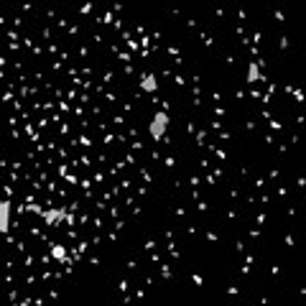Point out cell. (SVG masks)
Segmentation results:
<instances>
[{"instance_id": "cell-5", "label": "cell", "mask_w": 306, "mask_h": 306, "mask_svg": "<svg viewBox=\"0 0 306 306\" xmlns=\"http://www.w3.org/2000/svg\"><path fill=\"white\" fill-rule=\"evenodd\" d=\"M156 87L158 84H156V77H153V74H146L143 77V90L146 92H156Z\"/></svg>"}, {"instance_id": "cell-7", "label": "cell", "mask_w": 306, "mask_h": 306, "mask_svg": "<svg viewBox=\"0 0 306 306\" xmlns=\"http://www.w3.org/2000/svg\"><path fill=\"white\" fill-rule=\"evenodd\" d=\"M115 306H123V304H115Z\"/></svg>"}, {"instance_id": "cell-1", "label": "cell", "mask_w": 306, "mask_h": 306, "mask_svg": "<svg viewBox=\"0 0 306 306\" xmlns=\"http://www.w3.org/2000/svg\"><path fill=\"white\" fill-rule=\"evenodd\" d=\"M166 130H168V113L158 110V113H153L151 123H148V133L153 141H161L166 136Z\"/></svg>"}, {"instance_id": "cell-3", "label": "cell", "mask_w": 306, "mask_h": 306, "mask_svg": "<svg viewBox=\"0 0 306 306\" xmlns=\"http://www.w3.org/2000/svg\"><path fill=\"white\" fill-rule=\"evenodd\" d=\"M41 217H43V222H46V225H59V222L64 220V217H67V212L59 209V207H54V209H46Z\"/></svg>"}, {"instance_id": "cell-4", "label": "cell", "mask_w": 306, "mask_h": 306, "mask_svg": "<svg viewBox=\"0 0 306 306\" xmlns=\"http://www.w3.org/2000/svg\"><path fill=\"white\" fill-rule=\"evenodd\" d=\"M258 79H260V67H258V61H250V64H248L245 82H258Z\"/></svg>"}, {"instance_id": "cell-6", "label": "cell", "mask_w": 306, "mask_h": 306, "mask_svg": "<svg viewBox=\"0 0 306 306\" xmlns=\"http://www.w3.org/2000/svg\"><path fill=\"white\" fill-rule=\"evenodd\" d=\"M51 255H54L56 260H67V250H64L61 245H54V248H51Z\"/></svg>"}, {"instance_id": "cell-2", "label": "cell", "mask_w": 306, "mask_h": 306, "mask_svg": "<svg viewBox=\"0 0 306 306\" xmlns=\"http://www.w3.org/2000/svg\"><path fill=\"white\" fill-rule=\"evenodd\" d=\"M10 212H13L10 202H0V232L3 235L10 230Z\"/></svg>"}]
</instances>
